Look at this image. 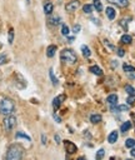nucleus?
Returning a JSON list of instances; mask_svg holds the SVG:
<instances>
[{
  "mask_svg": "<svg viewBox=\"0 0 135 160\" xmlns=\"http://www.w3.org/2000/svg\"><path fill=\"white\" fill-rule=\"evenodd\" d=\"M24 155V149L18 144H14L9 148L6 153V159L8 160H20Z\"/></svg>",
  "mask_w": 135,
  "mask_h": 160,
  "instance_id": "f257e3e1",
  "label": "nucleus"
},
{
  "mask_svg": "<svg viewBox=\"0 0 135 160\" xmlns=\"http://www.w3.org/2000/svg\"><path fill=\"white\" fill-rule=\"evenodd\" d=\"M14 109H15V105H14V101H13L11 99L4 98L0 101V113H1L3 115H5V117L13 114Z\"/></svg>",
  "mask_w": 135,
  "mask_h": 160,
  "instance_id": "f03ea898",
  "label": "nucleus"
},
{
  "mask_svg": "<svg viewBox=\"0 0 135 160\" xmlns=\"http://www.w3.org/2000/svg\"><path fill=\"white\" fill-rule=\"evenodd\" d=\"M60 59L61 61L68 63V64H75L78 61V56L71 49H64L60 53Z\"/></svg>",
  "mask_w": 135,
  "mask_h": 160,
  "instance_id": "7ed1b4c3",
  "label": "nucleus"
},
{
  "mask_svg": "<svg viewBox=\"0 0 135 160\" xmlns=\"http://www.w3.org/2000/svg\"><path fill=\"white\" fill-rule=\"evenodd\" d=\"M16 126V118L14 115H6V118L4 119V128L6 131H11Z\"/></svg>",
  "mask_w": 135,
  "mask_h": 160,
  "instance_id": "20e7f679",
  "label": "nucleus"
},
{
  "mask_svg": "<svg viewBox=\"0 0 135 160\" xmlns=\"http://www.w3.org/2000/svg\"><path fill=\"white\" fill-rule=\"evenodd\" d=\"M64 146H65V150H67L68 154H74V153L78 151L76 145H75L73 142H70V140H65V142H64Z\"/></svg>",
  "mask_w": 135,
  "mask_h": 160,
  "instance_id": "39448f33",
  "label": "nucleus"
},
{
  "mask_svg": "<svg viewBox=\"0 0 135 160\" xmlns=\"http://www.w3.org/2000/svg\"><path fill=\"white\" fill-rule=\"evenodd\" d=\"M80 6V1L79 0H73V1L68 3L67 6H65V10L69 11V13H74L78 10V8Z\"/></svg>",
  "mask_w": 135,
  "mask_h": 160,
  "instance_id": "423d86ee",
  "label": "nucleus"
},
{
  "mask_svg": "<svg viewBox=\"0 0 135 160\" xmlns=\"http://www.w3.org/2000/svg\"><path fill=\"white\" fill-rule=\"evenodd\" d=\"M64 100H65V95H59V96H56V98H54V100H53V108H54L55 110L59 109Z\"/></svg>",
  "mask_w": 135,
  "mask_h": 160,
  "instance_id": "0eeeda50",
  "label": "nucleus"
},
{
  "mask_svg": "<svg viewBox=\"0 0 135 160\" xmlns=\"http://www.w3.org/2000/svg\"><path fill=\"white\" fill-rule=\"evenodd\" d=\"M106 103H108L110 106L117 105V103H118V95H117V94H110V95L106 98Z\"/></svg>",
  "mask_w": 135,
  "mask_h": 160,
  "instance_id": "6e6552de",
  "label": "nucleus"
},
{
  "mask_svg": "<svg viewBox=\"0 0 135 160\" xmlns=\"http://www.w3.org/2000/svg\"><path fill=\"white\" fill-rule=\"evenodd\" d=\"M109 3H113V4H117L119 8H125L129 4V0H108Z\"/></svg>",
  "mask_w": 135,
  "mask_h": 160,
  "instance_id": "1a4fd4ad",
  "label": "nucleus"
},
{
  "mask_svg": "<svg viewBox=\"0 0 135 160\" xmlns=\"http://www.w3.org/2000/svg\"><path fill=\"white\" fill-rule=\"evenodd\" d=\"M105 13H106V16L110 19V20H114V19H115V15H117V13H115V9H114V8H111V6H108V8H106V10H105Z\"/></svg>",
  "mask_w": 135,
  "mask_h": 160,
  "instance_id": "9d476101",
  "label": "nucleus"
},
{
  "mask_svg": "<svg viewBox=\"0 0 135 160\" xmlns=\"http://www.w3.org/2000/svg\"><path fill=\"white\" fill-rule=\"evenodd\" d=\"M118 138H119L118 131H111V133L109 134V136H108V142L110 144H114V143H117Z\"/></svg>",
  "mask_w": 135,
  "mask_h": 160,
  "instance_id": "9b49d317",
  "label": "nucleus"
},
{
  "mask_svg": "<svg viewBox=\"0 0 135 160\" xmlns=\"http://www.w3.org/2000/svg\"><path fill=\"white\" fill-rule=\"evenodd\" d=\"M111 110L113 111H128L129 110V105H118V106H111Z\"/></svg>",
  "mask_w": 135,
  "mask_h": 160,
  "instance_id": "f8f14e48",
  "label": "nucleus"
},
{
  "mask_svg": "<svg viewBox=\"0 0 135 160\" xmlns=\"http://www.w3.org/2000/svg\"><path fill=\"white\" fill-rule=\"evenodd\" d=\"M55 51H56V46L49 45L48 49H46V56H48V58H53V56L55 55Z\"/></svg>",
  "mask_w": 135,
  "mask_h": 160,
  "instance_id": "ddd939ff",
  "label": "nucleus"
},
{
  "mask_svg": "<svg viewBox=\"0 0 135 160\" xmlns=\"http://www.w3.org/2000/svg\"><path fill=\"white\" fill-rule=\"evenodd\" d=\"M54 10V5L51 4V3H46L45 5H44V13H45L46 15H50Z\"/></svg>",
  "mask_w": 135,
  "mask_h": 160,
  "instance_id": "4468645a",
  "label": "nucleus"
},
{
  "mask_svg": "<svg viewBox=\"0 0 135 160\" xmlns=\"http://www.w3.org/2000/svg\"><path fill=\"white\" fill-rule=\"evenodd\" d=\"M101 120H103V118L100 114H93L92 117H90V121H92L93 124H99Z\"/></svg>",
  "mask_w": 135,
  "mask_h": 160,
  "instance_id": "2eb2a0df",
  "label": "nucleus"
},
{
  "mask_svg": "<svg viewBox=\"0 0 135 160\" xmlns=\"http://www.w3.org/2000/svg\"><path fill=\"white\" fill-rule=\"evenodd\" d=\"M90 71H92L93 74L98 75V76H101V75H103V70L99 67H96V65H94V67L90 68Z\"/></svg>",
  "mask_w": 135,
  "mask_h": 160,
  "instance_id": "dca6fc26",
  "label": "nucleus"
},
{
  "mask_svg": "<svg viewBox=\"0 0 135 160\" xmlns=\"http://www.w3.org/2000/svg\"><path fill=\"white\" fill-rule=\"evenodd\" d=\"M49 76H50V80H51V83H53V85L54 86H56L59 84V81H58V79L55 78V75H54V71H53V69H50L49 70Z\"/></svg>",
  "mask_w": 135,
  "mask_h": 160,
  "instance_id": "f3484780",
  "label": "nucleus"
},
{
  "mask_svg": "<svg viewBox=\"0 0 135 160\" xmlns=\"http://www.w3.org/2000/svg\"><path fill=\"white\" fill-rule=\"evenodd\" d=\"M49 23H50V25H53V26H56V25L60 24V18H59V16H53V18H50V19H49Z\"/></svg>",
  "mask_w": 135,
  "mask_h": 160,
  "instance_id": "a211bd4d",
  "label": "nucleus"
},
{
  "mask_svg": "<svg viewBox=\"0 0 135 160\" xmlns=\"http://www.w3.org/2000/svg\"><path fill=\"white\" fill-rule=\"evenodd\" d=\"M130 128H131V123H130V121H125V123H124L123 125H121L120 131H121V133H126V131L129 130Z\"/></svg>",
  "mask_w": 135,
  "mask_h": 160,
  "instance_id": "6ab92c4d",
  "label": "nucleus"
},
{
  "mask_svg": "<svg viewBox=\"0 0 135 160\" xmlns=\"http://www.w3.org/2000/svg\"><path fill=\"white\" fill-rule=\"evenodd\" d=\"M81 51H83V55L85 56V58H89V56L92 55V51H90V49L88 48L86 45H83V46H81Z\"/></svg>",
  "mask_w": 135,
  "mask_h": 160,
  "instance_id": "aec40b11",
  "label": "nucleus"
},
{
  "mask_svg": "<svg viewBox=\"0 0 135 160\" xmlns=\"http://www.w3.org/2000/svg\"><path fill=\"white\" fill-rule=\"evenodd\" d=\"M83 10H84L85 14H92V13L94 11V6L90 5V4H86V5L83 6Z\"/></svg>",
  "mask_w": 135,
  "mask_h": 160,
  "instance_id": "412c9836",
  "label": "nucleus"
},
{
  "mask_svg": "<svg viewBox=\"0 0 135 160\" xmlns=\"http://www.w3.org/2000/svg\"><path fill=\"white\" fill-rule=\"evenodd\" d=\"M121 43H124V44H130L131 41H133V38H131L130 35H128V34H125V35L121 36Z\"/></svg>",
  "mask_w": 135,
  "mask_h": 160,
  "instance_id": "4be33fe9",
  "label": "nucleus"
},
{
  "mask_svg": "<svg viewBox=\"0 0 135 160\" xmlns=\"http://www.w3.org/2000/svg\"><path fill=\"white\" fill-rule=\"evenodd\" d=\"M125 92L129 94L130 96H135V89L131 85H126V86H125Z\"/></svg>",
  "mask_w": 135,
  "mask_h": 160,
  "instance_id": "5701e85b",
  "label": "nucleus"
},
{
  "mask_svg": "<svg viewBox=\"0 0 135 160\" xmlns=\"http://www.w3.org/2000/svg\"><path fill=\"white\" fill-rule=\"evenodd\" d=\"M61 34H63L64 36H68L69 34H70V29L68 28V25L63 24V26H61Z\"/></svg>",
  "mask_w": 135,
  "mask_h": 160,
  "instance_id": "b1692460",
  "label": "nucleus"
},
{
  "mask_svg": "<svg viewBox=\"0 0 135 160\" xmlns=\"http://www.w3.org/2000/svg\"><path fill=\"white\" fill-rule=\"evenodd\" d=\"M123 69H124V71H126V73H135V68L131 67V65L124 64L123 65Z\"/></svg>",
  "mask_w": 135,
  "mask_h": 160,
  "instance_id": "393cba45",
  "label": "nucleus"
},
{
  "mask_svg": "<svg viewBox=\"0 0 135 160\" xmlns=\"http://www.w3.org/2000/svg\"><path fill=\"white\" fill-rule=\"evenodd\" d=\"M94 8L96 9V11H101L103 10V5L100 0H94Z\"/></svg>",
  "mask_w": 135,
  "mask_h": 160,
  "instance_id": "a878e982",
  "label": "nucleus"
},
{
  "mask_svg": "<svg viewBox=\"0 0 135 160\" xmlns=\"http://www.w3.org/2000/svg\"><path fill=\"white\" fill-rule=\"evenodd\" d=\"M125 146H126V148H129V149L134 148V146H135V140L134 139H126V142H125Z\"/></svg>",
  "mask_w": 135,
  "mask_h": 160,
  "instance_id": "bb28decb",
  "label": "nucleus"
},
{
  "mask_svg": "<svg viewBox=\"0 0 135 160\" xmlns=\"http://www.w3.org/2000/svg\"><path fill=\"white\" fill-rule=\"evenodd\" d=\"M8 41H9V44H13V41H14V29H13V28H10V29H9Z\"/></svg>",
  "mask_w": 135,
  "mask_h": 160,
  "instance_id": "cd10ccee",
  "label": "nucleus"
},
{
  "mask_svg": "<svg viewBox=\"0 0 135 160\" xmlns=\"http://www.w3.org/2000/svg\"><path fill=\"white\" fill-rule=\"evenodd\" d=\"M16 138L19 139V138H23V139L25 140H28V142H30V136L29 135H26V134H24V133H21V131H19V133H16Z\"/></svg>",
  "mask_w": 135,
  "mask_h": 160,
  "instance_id": "c85d7f7f",
  "label": "nucleus"
},
{
  "mask_svg": "<svg viewBox=\"0 0 135 160\" xmlns=\"http://www.w3.org/2000/svg\"><path fill=\"white\" fill-rule=\"evenodd\" d=\"M104 154H105V150H104V149H100L99 151L96 153V156H95V158H96V159H101L103 156H104Z\"/></svg>",
  "mask_w": 135,
  "mask_h": 160,
  "instance_id": "c756f323",
  "label": "nucleus"
},
{
  "mask_svg": "<svg viewBox=\"0 0 135 160\" xmlns=\"http://www.w3.org/2000/svg\"><path fill=\"white\" fill-rule=\"evenodd\" d=\"M6 60H8V56H6L5 54H0V65L5 64Z\"/></svg>",
  "mask_w": 135,
  "mask_h": 160,
  "instance_id": "7c9ffc66",
  "label": "nucleus"
},
{
  "mask_svg": "<svg viewBox=\"0 0 135 160\" xmlns=\"http://www.w3.org/2000/svg\"><path fill=\"white\" fill-rule=\"evenodd\" d=\"M80 29H81V26H80L79 24H78V25H74V28H73V31H74L75 34H76V33H79V31H80Z\"/></svg>",
  "mask_w": 135,
  "mask_h": 160,
  "instance_id": "2f4dec72",
  "label": "nucleus"
},
{
  "mask_svg": "<svg viewBox=\"0 0 135 160\" xmlns=\"http://www.w3.org/2000/svg\"><path fill=\"white\" fill-rule=\"evenodd\" d=\"M126 101H128V104H129V105H133L134 104V96H129Z\"/></svg>",
  "mask_w": 135,
  "mask_h": 160,
  "instance_id": "473e14b6",
  "label": "nucleus"
},
{
  "mask_svg": "<svg viewBox=\"0 0 135 160\" xmlns=\"http://www.w3.org/2000/svg\"><path fill=\"white\" fill-rule=\"evenodd\" d=\"M118 55L120 56V58H121V56H124V55H125V51H124V49H118Z\"/></svg>",
  "mask_w": 135,
  "mask_h": 160,
  "instance_id": "72a5a7b5",
  "label": "nucleus"
},
{
  "mask_svg": "<svg viewBox=\"0 0 135 160\" xmlns=\"http://www.w3.org/2000/svg\"><path fill=\"white\" fill-rule=\"evenodd\" d=\"M104 44H105V45H106V46H109V48H110L111 50H113V49H114V46H113V45H111V44H109V41H108V40H104Z\"/></svg>",
  "mask_w": 135,
  "mask_h": 160,
  "instance_id": "f704fd0d",
  "label": "nucleus"
},
{
  "mask_svg": "<svg viewBox=\"0 0 135 160\" xmlns=\"http://www.w3.org/2000/svg\"><path fill=\"white\" fill-rule=\"evenodd\" d=\"M54 119L56 120V123H61V119L59 118V117H58V115H56V114H54Z\"/></svg>",
  "mask_w": 135,
  "mask_h": 160,
  "instance_id": "c9c22d12",
  "label": "nucleus"
},
{
  "mask_svg": "<svg viewBox=\"0 0 135 160\" xmlns=\"http://www.w3.org/2000/svg\"><path fill=\"white\" fill-rule=\"evenodd\" d=\"M41 143L44 144V145H45V144H46V136L44 135V134H43V135H41Z\"/></svg>",
  "mask_w": 135,
  "mask_h": 160,
  "instance_id": "e433bc0d",
  "label": "nucleus"
},
{
  "mask_svg": "<svg viewBox=\"0 0 135 160\" xmlns=\"http://www.w3.org/2000/svg\"><path fill=\"white\" fill-rule=\"evenodd\" d=\"M54 139H55L56 144H59V143H60V136H59V135H55V138H54Z\"/></svg>",
  "mask_w": 135,
  "mask_h": 160,
  "instance_id": "4c0bfd02",
  "label": "nucleus"
},
{
  "mask_svg": "<svg viewBox=\"0 0 135 160\" xmlns=\"http://www.w3.org/2000/svg\"><path fill=\"white\" fill-rule=\"evenodd\" d=\"M130 154H131V156H133V158H135V149H134V148H131Z\"/></svg>",
  "mask_w": 135,
  "mask_h": 160,
  "instance_id": "58836bf2",
  "label": "nucleus"
},
{
  "mask_svg": "<svg viewBox=\"0 0 135 160\" xmlns=\"http://www.w3.org/2000/svg\"><path fill=\"white\" fill-rule=\"evenodd\" d=\"M26 3H28V4H30V0H26Z\"/></svg>",
  "mask_w": 135,
  "mask_h": 160,
  "instance_id": "ea45409f",
  "label": "nucleus"
}]
</instances>
